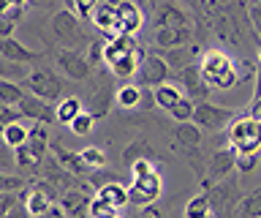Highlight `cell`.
I'll list each match as a JSON object with an SVG mask.
<instances>
[{"mask_svg":"<svg viewBox=\"0 0 261 218\" xmlns=\"http://www.w3.org/2000/svg\"><path fill=\"white\" fill-rule=\"evenodd\" d=\"M201 79L210 90H228L237 87V63L220 50H207L199 60Z\"/></svg>","mask_w":261,"mask_h":218,"instance_id":"6da1fadb","label":"cell"},{"mask_svg":"<svg viewBox=\"0 0 261 218\" xmlns=\"http://www.w3.org/2000/svg\"><path fill=\"white\" fill-rule=\"evenodd\" d=\"M228 144L237 153H258L261 136H258V120L256 117H234L228 123Z\"/></svg>","mask_w":261,"mask_h":218,"instance_id":"7a4b0ae2","label":"cell"},{"mask_svg":"<svg viewBox=\"0 0 261 218\" xmlns=\"http://www.w3.org/2000/svg\"><path fill=\"white\" fill-rule=\"evenodd\" d=\"M161 193H163V177H161L158 169H150L147 175L134 177V183H130V188H128V202L130 205H139V207H147V205H152Z\"/></svg>","mask_w":261,"mask_h":218,"instance_id":"3957f363","label":"cell"},{"mask_svg":"<svg viewBox=\"0 0 261 218\" xmlns=\"http://www.w3.org/2000/svg\"><path fill=\"white\" fill-rule=\"evenodd\" d=\"M28 90L44 101L57 104L63 99V79L52 68H33L28 74Z\"/></svg>","mask_w":261,"mask_h":218,"instance_id":"277c9868","label":"cell"},{"mask_svg":"<svg viewBox=\"0 0 261 218\" xmlns=\"http://www.w3.org/2000/svg\"><path fill=\"white\" fill-rule=\"evenodd\" d=\"M237 115L234 109L228 107H218V104H210V101H199L193 109V123L201 128V131H223L228 128Z\"/></svg>","mask_w":261,"mask_h":218,"instance_id":"5b68a950","label":"cell"},{"mask_svg":"<svg viewBox=\"0 0 261 218\" xmlns=\"http://www.w3.org/2000/svg\"><path fill=\"white\" fill-rule=\"evenodd\" d=\"M171 68L161 55H144V60L139 63L136 71V85L139 87H158L163 82H171Z\"/></svg>","mask_w":261,"mask_h":218,"instance_id":"8992f818","label":"cell"},{"mask_svg":"<svg viewBox=\"0 0 261 218\" xmlns=\"http://www.w3.org/2000/svg\"><path fill=\"white\" fill-rule=\"evenodd\" d=\"M52 30H55V36L60 38L63 44H79V41H85V33H82V22H79V14L76 11H71V9H63V11H57L55 14V19H52Z\"/></svg>","mask_w":261,"mask_h":218,"instance_id":"52a82bcc","label":"cell"},{"mask_svg":"<svg viewBox=\"0 0 261 218\" xmlns=\"http://www.w3.org/2000/svg\"><path fill=\"white\" fill-rule=\"evenodd\" d=\"M16 109L22 112V117H30V120H36V123H46V126L57 123L55 104H52V101L38 99V95H33V93H24V95H22V101L16 104Z\"/></svg>","mask_w":261,"mask_h":218,"instance_id":"ba28073f","label":"cell"},{"mask_svg":"<svg viewBox=\"0 0 261 218\" xmlns=\"http://www.w3.org/2000/svg\"><path fill=\"white\" fill-rule=\"evenodd\" d=\"M65 210V215L68 218H87L90 215V202H93V193L85 191V188H68L60 193V199H57Z\"/></svg>","mask_w":261,"mask_h":218,"instance_id":"9c48e42d","label":"cell"},{"mask_svg":"<svg viewBox=\"0 0 261 218\" xmlns=\"http://www.w3.org/2000/svg\"><path fill=\"white\" fill-rule=\"evenodd\" d=\"M57 66L65 71V77L76 79V82H85V79L93 74V66H90V60H87L82 52H76V50H63L60 58H57Z\"/></svg>","mask_w":261,"mask_h":218,"instance_id":"30bf717a","label":"cell"},{"mask_svg":"<svg viewBox=\"0 0 261 218\" xmlns=\"http://www.w3.org/2000/svg\"><path fill=\"white\" fill-rule=\"evenodd\" d=\"M117 19H120V33L136 36L144 25V11L136 0H120L117 3Z\"/></svg>","mask_w":261,"mask_h":218,"instance_id":"8fae6325","label":"cell"},{"mask_svg":"<svg viewBox=\"0 0 261 218\" xmlns=\"http://www.w3.org/2000/svg\"><path fill=\"white\" fill-rule=\"evenodd\" d=\"M234 169H237V150L231 148V144H228V148L212 153L210 166H207V175L218 183V180H226V177L231 175Z\"/></svg>","mask_w":261,"mask_h":218,"instance_id":"7c38bea8","label":"cell"},{"mask_svg":"<svg viewBox=\"0 0 261 218\" xmlns=\"http://www.w3.org/2000/svg\"><path fill=\"white\" fill-rule=\"evenodd\" d=\"M201 55V46L199 44H185V46H174V50H163V55L161 58L169 63V68L171 71H182V68H188L191 63H196V58Z\"/></svg>","mask_w":261,"mask_h":218,"instance_id":"4fadbf2b","label":"cell"},{"mask_svg":"<svg viewBox=\"0 0 261 218\" xmlns=\"http://www.w3.org/2000/svg\"><path fill=\"white\" fill-rule=\"evenodd\" d=\"M0 55L8 63H22V66H30V63H38L41 55L28 50L24 44H19L16 38H0Z\"/></svg>","mask_w":261,"mask_h":218,"instance_id":"5bb4252c","label":"cell"},{"mask_svg":"<svg viewBox=\"0 0 261 218\" xmlns=\"http://www.w3.org/2000/svg\"><path fill=\"white\" fill-rule=\"evenodd\" d=\"M177 82L179 85H185V90L191 93L188 99H207V93H210V87L204 85V79H201V71H199V63H191L188 68H182V71H177Z\"/></svg>","mask_w":261,"mask_h":218,"instance_id":"9a60e30c","label":"cell"},{"mask_svg":"<svg viewBox=\"0 0 261 218\" xmlns=\"http://www.w3.org/2000/svg\"><path fill=\"white\" fill-rule=\"evenodd\" d=\"M93 25L98 28V30H103V33H109V36H114V33H120V19H117V6L114 3H98L95 6V11H93Z\"/></svg>","mask_w":261,"mask_h":218,"instance_id":"2e32d148","label":"cell"},{"mask_svg":"<svg viewBox=\"0 0 261 218\" xmlns=\"http://www.w3.org/2000/svg\"><path fill=\"white\" fill-rule=\"evenodd\" d=\"M191 41H193L191 28H158V33H155V44L161 50H174V46H185Z\"/></svg>","mask_w":261,"mask_h":218,"instance_id":"e0dca14e","label":"cell"},{"mask_svg":"<svg viewBox=\"0 0 261 218\" xmlns=\"http://www.w3.org/2000/svg\"><path fill=\"white\" fill-rule=\"evenodd\" d=\"M49 150H52V156L60 161V166L65 169V172H71V175H76V177H85L90 169L85 166V161H82L79 153H71V150H65L60 142H55V144H49Z\"/></svg>","mask_w":261,"mask_h":218,"instance_id":"ac0fdd59","label":"cell"},{"mask_svg":"<svg viewBox=\"0 0 261 218\" xmlns=\"http://www.w3.org/2000/svg\"><path fill=\"white\" fill-rule=\"evenodd\" d=\"M155 25L158 28H191V19L174 3H163L158 6V14H155Z\"/></svg>","mask_w":261,"mask_h":218,"instance_id":"d6986e66","label":"cell"},{"mask_svg":"<svg viewBox=\"0 0 261 218\" xmlns=\"http://www.w3.org/2000/svg\"><path fill=\"white\" fill-rule=\"evenodd\" d=\"M144 50L142 52H128V55H122V58H117L109 66V71L117 79H130V77H136V71H139V63L144 60Z\"/></svg>","mask_w":261,"mask_h":218,"instance_id":"ffe728a7","label":"cell"},{"mask_svg":"<svg viewBox=\"0 0 261 218\" xmlns=\"http://www.w3.org/2000/svg\"><path fill=\"white\" fill-rule=\"evenodd\" d=\"M142 99H144V87H139L136 82L122 85L117 90V95H114V101H117L120 109H139L142 107Z\"/></svg>","mask_w":261,"mask_h":218,"instance_id":"44dd1931","label":"cell"},{"mask_svg":"<svg viewBox=\"0 0 261 218\" xmlns=\"http://www.w3.org/2000/svg\"><path fill=\"white\" fill-rule=\"evenodd\" d=\"M179 99H182V90H179L177 82H163V85L155 87V93H152V101L158 104L161 109H166V112L174 107Z\"/></svg>","mask_w":261,"mask_h":218,"instance_id":"7402d4cb","label":"cell"},{"mask_svg":"<svg viewBox=\"0 0 261 218\" xmlns=\"http://www.w3.org/2000/svg\"><path fill=\"white\" fill-rule=\"evenodd\" d=\"M174 136H177L179 144H185V148H199L201 139H204V131L193 123V120H185V123H177Z\"/></svg>","mask_w":261,"mask_h":218,"instance_id":"603a6c76","label":"cell"},{"mask_svg":"<svg viewBox=\"0 0 261 218\" xmlns=\"http://www.w3.org/2000/svg\"><path fill=\"white\" fill-rule=\"evenodd\" d=\"M98 197L106 199L109 205H114L117 210L128 205V188H125L122 183H117V180H112V183L101 185V188H98Z\"/></svg>","mask_w":261,"mask_h":218,"instance_id":"cb8c5ba5","label":"cell"},{"mask_svg":"<svg viewBox=\"0 0 261 218\" xmlns=\"http://www.w3.org/2000/svg\"><path fill=\"white\" fill-rule=\"evenodd\" d=\"M0 136H3V142L8 144V148H19V144H24L30 139V128L22 123V120H14V123H8L3 131H0Z\"/></svg>","mask_w":261,"mask_h":218,"instance_id":"d4e9b609","label":"cell"},{"mask_svg":"<svg viewBox=\"0 0 261 218\" xmlns=\"http://www.w3.org/2000/svg\"><path fill=\"white\" fill-rule=\"evenodd\" d=\"M85 109L82 107V101L76 99V95H68V99H60L55 104V115H57V123H63V126H68L73 117L79 115V112Z\"/></svg>","mask_w":261,"mask_h":218,"instance_id":"484cf974","label":"cell"},{"mask_svg":"<svg viewBox=\"0 0 261 218\" xmlns=\"http://www.w3.org/2000/svg\"><path fill=\"white\" fill-rule=\"evenodd\" d=\"M210 213H212L210 193H196L185 205V218H210Z\"/></svg>","mask_w":261,"mask_h":218,"instance_id":"4316f807","label":"cell"},{"mask_svg":"<svg viewBox=\"0 0 261 218\" xmlns=\"http://www.w3.org/2000/svg\"><path fill=\"white\" fill-rule=\"evenodd\" d=\"M237 210H240L242 218H261V188L250 191L248 197H242L237 202Z\"/></svg>","mask_w":261,"mask_h":218,"instance_id":"83f0119b","label":"cell"},{"mask_svg":"<svg viewBox=\"0 0 261 218\" xmlns=\"http://www.w3.org/2000/svg\"><path fill=\"white\" fill-rule=\"evenodd\" d=\"M109 104H112V93H109V87H95V93H93V99H90V112L98 117H106L109 115Z\"/></svg>","mask_w":261,"mask_h":218,"instance_id":"f1b7e54d","label":"cell"},{"mask_svg":"<svg viewBox=\"0 0 261 218\" xmlns=\"http://www.w3.org/2000/svg\"><path fill=\"white\" fill-rule=\"evenodd\" d=\"M93 126H95V115H93L90 109H82L79 115L68 123L71 134H76V136H87V134H93Z\"/></svg>","mask_w":261,"mask_h":218,"instance_id":"f546056e","label":"cell"},{"mask_svg":"<svg viewBox=\"0 0 261 218\" xmlns=\"http://www.w3.org/2000/svg\"><path fill=\"white\" fill-rule=\"evenodd\" d=\"M24 90L11 79H0V104H8V107H16L22 101Z\"/></svg>","mask_w":261,"mask_h":218,"instance_id":"4dcf8cb0","label":"cell"},{"mask_svg":"<svg viewBox=\"0 0 261 218\" xmlns=\"http://www.w3.org/2000/svg\"><path fill=\"white\" fill-rule=\"evenodd\" d=\"M234 193H237V185H234V180H228V183H220V180H218V188H215V193H210L212 207H228V202L234 199Z\"/></svg>","mask_w":261,"mask_h":218,"instance_id":"1f68e13d","label":"cell"},{"mask_svg":"<svg viewBox=\"0 0 261 218\" xmlns=\"http://www.w3.org/2000/svg\"><path fill=\"white\" fill-rule=\"evenodd\" d=\"M14 158H16V166L19 169H41V161L36 158V153L30 150L28 142L19 144V148H14Z\"/></svg>","mask_w":261,"mask_h":218,"instance_id":"d6a6232c","label":"cell"},{"mask_svg":"<svg viewBox=\"0 0 261 218\" xmlns=\"http://www.w3.org/2000/svg\"><path fill=\"white\" fill-rule=\"evenodd\" d=\"M193 109H196V101L188 99V95H182V99L169 109V115L174 117L177 123H185V120H193Z\"/></svg>","mask_w":261,"mask_h":218,"instance_id":"836d02e7","label":"cell"},{"mask_svg":"<svg viewBox=\"0 0 261 218\" xmlns=\"http://www.w3.org/2000/svg\"><path fill=\"white\" fill-rule=\"evenodd\" d=\"M90 218H117V207L95 193L93 202H90Z\"/></svg>","mask_w":261,"mask_h":218,"instance_id":"e575fe53","label":"cell"},{"mask_svg":"<svg viewBox=\"0 0 261 218\" xmlns=\"http://www.w3.org/2000/svg\"><path fill=\"white\" fill-rule=\"evenodd\" d=\"M79 156H82L87 169H103L106 166V153L101 148H85V150H79Z\"/></svg>","mask_w":261,"mask_h":218,"instance_id":"d590c367","label":"cell"},{"mask_svg":"<svg viewBox=\"0 0 261 218\" xmlns=\"http://www.w3.org/2000/svg\"><path fill=\"white\" fill-rule=\"evenodd\" d=\"M258 166V153H237V169L240 175H250Z\"/></svg>","mask_w":261,"mask_h":218,"instance_id":"8d00e7d4","label":"cell"},{"mask_svg":"<svg viewBox=\"0 0 261 218\" xmlns=\"http://www.w3.org/2000/svg\"><path fill=\"white\" fill-rule=\"evenodd\" d=\"M147 142H130L128 148H125V153H122V158H125V164H134V161H139V158H147Z\"/></svg>","mask_w":261,"mask_h":218,"instance_id":"74e56055","label":"cell"},{"mask_svg":"<svg viewBox=\"0 0 261 218\" xmlns=\"http://www.w3.org/2000/svg\"><path fill=\"white\" fill-rule=\"evenodd\" d=\"M24 188L22 177H11V175H0V193H19Z\"/></svg>","mask_w":261,"mask_h":218,"instance_id":"f35d334b","label":"cell"},{"mask_svg":"<svg viewBox=\"0 0 261 218\" xmlns=\"http://www.w3.org/2000/svg\"><path fill=\"white\" fill-rule=\"evenodd\" d=\"M256 68L258 66H253L250 60H242L240 66H237V85H240V82H250V79L256 82Z\"/></svg>","mask_w":261,"mask_h":218,"instance_id":"ab89813d","label":"cell"},{"mask_svg":"<svg viewBox=\"0 0 261 218\" xmlns=\"http://www.w3.org/2000/svg\"><path fill=\"white\" fill-rule=\"evenodd\" d=\"M14 120H22V112L16 107H8V104H0V131H3L8 123H14Z\"/></svg>","mask_w":261,"mask_h":218,"instance_id":"60d3db41","label":"cell"},{"mask_svg":"<svg viewBox=\"0 0 261 218\" xmlns=\"http://www.w3.org/2000/svg\"><path fill=\"white\" fill-rule=\"evenodd\" d=\"M98 3H101V0H73V11L79 14V19H90Z\"/></svg>","mask_w":261,"mask_h":218,"instance_id":"b9f144b4","label":"cell"},{"mask_svg":"<svg viewBox=\"0 0 261 218\" xmlns=\"http://www.w3.org/2000/svg\"><path fill=\"white\" fill-rule=\"evenodd\" d=\"M237 0H201V9L210 11V14H218V11H228Z\"/></svg>","mask_w":261,"mask_h":218,"instance_id":"7bdbcfd3","label":"cell"},{"mask_svg":"<svg viewBox=\"0 0 261 218\" xmlns=\"http://www.w3.org/2000/svg\"><path fill=\"white\" fill-rule=\"evenodd\" d=\"M16 205H19V193H0V218H6Z\"/></svg>","mask_w":261,"mask_h":218,"instance_id":"ee69618b","label":"cell"},{"mask_svg":"<svg viewBox=\"0 0 261 218\" xmlns=\"http://www.w3.org/2000/svg\"><path fill=\"white\" fill-rule=\"evenodd\" d=\"M87 60H90V66H101V63H103V41H93V44H90Z\"/></svg>","mask_w":261,"mask_h":218,"instance_id":"f6af8a7d","label":"cell"},{"mask_svg":"<svg viewBox=\"0 0 261 218\" xmlns=\"http://www.w3.org/2000/svg\"><path fill=\"white\" fill-rule=\"evenodd\" d=\"M248 17H250V22H253V30L261 36V3H250V6H248Z\"/></svg>","mask_w":261,"mask_h":218,"instance_id":"bcb514c9","label":"cell"},{"mask_svg":"<svg viewBox=\"0 0 261 218\" xmlns=\"http://www.w3.org/2000/svg\"><path fill=\"white\" fill-rule=\"evenodd\" d=\"M150 169H155L150 158H139V161H134V164H130V175L139 177V175H147Z\"/></svg>","mask_w":261,"mask_h":218,"instance_id":"7dc6e473","label":"cell"},{"mask_svg":"<svg viewBox=\"0 0 261 218\" xmlns=\"http://www.w3.org/2000/svg\"><path fill=\"white\" fill-rule=\"evenodd\" d=\"M8 150H11V148H8V144L3 142V136H0V166H3V169H11L16 164V158L8 156Z\"/></svg>","mask_w":261,"mask_h":218,"instance_id":"c3c4849f","label":"cell"},{"mask_svg":"<svg viewBox=\"0 0 261 218\" xmlns=\"http://www.w3.org/2000/svg\"><path fill=\"white\" fill-rule=\"evenodd\" d=\"M16 30V22L8 19V17H0V38H11Z\"/></svg>","mask_w":261,"mask_h":218,"instance_id":"681fc988","label":"cell"},{"mask_svg":"<svg viewBox=\"0 0 261 218\" xmlns=\"http://www.w3.org/2000/svg\"><path fill=\"white\" fill-rule=\"evenodd\" d=\"M41 218H68V215H65V210H63L60 202H52V205L44 210V215H41Z\"/></svg>","mask_w":261,"mask_h":218,"instance_id":"f907efd6","label":"cell"},{"mask_svg":"<svg viewBox=\"0 0 261 218\" xmlns=\"http://www.w3.org/2000/svg\"><path fill=\"white\" fill-rule=\"evenodd\" d=\"M250 117L261 120V95H256V99L250 101Z\"/></svg>","mask_w":261,"mask_h":218,"instance_id":"816d5d0a","label":"cell"},{"mask_svg":"<svg viewBox=\"0 0 261 218\" xmlns=\"http://www.w3.org/2000/svg\"><path fill=\"white\" fill-rule=\"evenodd\" d=\"M139 218H163V213H161V210H158V207H152V205H147V207L142 210V215H139Z\"/></svg>","mask_w":261,"mask_h":218,"instance_id":"f5cc1de1","label":"cell"},{"mask_svg":"<svg viewBox=\"0 0 261 218\" xmlns=\"http://www.w3.org/2000/svg\"><path fill=\"white\" fill-rule=\"evenodd\" d=\"M11 9H16L11 0H0V17H8V11H11Z\"/></svg>","mask_w":261,"mask_h":218,"instance_id":"db71d44e","label":"cell"},{"mask_svg":"<svg viewBox=\"0 0 261 218\" xmlns=\"http://www.w3.org/2000/svg\"><path fill=\"white\" fill-rule=\"evenodd\" d=\"M256 95H261V66L256 68V90H253V99H256Z\"/></svg>","mask_w":261,"mask_h":218,"instance_id":"11a10c76","label":"cell"},{"mask_svg":"<svg viewBox=\"0 0 261 218\" xmlns=\"http://www.w3.org/2000/svg\"><path fill=\"white\" fill-rule=\"evenodd\" d=\"M11 71H14V68L8 66L6 60H0V79H6V74H11Z\"/></svg>","mask_w":261,"mask_h":218,"instance_id":"9f6ffc18","label":"cell"},{"mask_svg":"<svg viewBox=\"0 0 261 218\" xmlns=\"http://www.w3.org/2000/svg\"><path fill=\"white\" fill-rule=\"evenodd\" d=\"M11 3H14V6H22V9H24V6L30 3V0H11Z\"/></svg>","mask_w":261,"mask_h":218,"instance_id":"6f0895ef","label":"cell"},{"mask_svg":"<svg viewBox=\"0 0 261 218\" xmlns=\"http://www.w3.org/2000/svg\"><path fill=\"white\" fill-rule=\"evenodd\" d=\"M30 3H36V6H46V3H52V0H30Z\"/></svg>","mask_w":261,"mask_h":218,"instance_id":"680465c9","label":"cell"},{"mask_svg":"<svg viewBox=\"0 0 261 218\" xmlns=\"http://www.w3.org/2000/svg\"><path fill=\"white\" fill-rule=\"evenodd\" d=\"M258 136H261V120H258Z\"/></svg>","mask_w":261,"mask_h":218,"instance_id":"91938a15","label":"cell"},{"mask_svg":"<svg viewBox=\"0 0 261 218\" xmlns=\"http://www.w3.org/2000/svg\"><path fill=\"white\" fill-rule=\"evenodd\" d=\"M258 66H261V50H258Z\"/></svg>","mask_w":261,"mask_h":218,"instance_id":"94428289","label":"cell"},{"mask_svg":"<svg viewBox=\"0 0 261 218\" xmlns=\"http://www.w3.org/2000/svg\"><path fill=\"white\" fill-rule=\"evenodd\" d=\"M253 3H261V0H253Z\"/></svg>","mask_w":261,"mask_h":218,"instance_id":"6125c7cd","label":"cell"},{"mask_svg":"<svg viewBox=\"0 0 261 218\" xmlns=\"http://www.w3.org/2000/svg\"><path fill=\"white\" fill-rule=\"evenodd\" d=\"M117 218H120V215H117Z\"/></svg>","mask_w":261,"mask_h":218,"instance_id":"be15d7a7","label":"cell"}]
</instances>
